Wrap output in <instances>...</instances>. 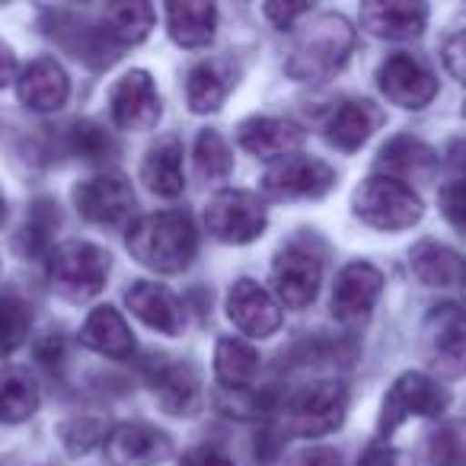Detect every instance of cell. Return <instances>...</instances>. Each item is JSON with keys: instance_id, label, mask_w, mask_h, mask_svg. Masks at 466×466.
Returning a JSON list of instances; mask_svg holds the SVG:
<instances>
[{"instance_id": "ee69618b", "label": "cell", "mask_w": 466, "mask_h": 466, "mask_svg": "<svg viewBox=\"0 0 466 466\" xmlns=\"http://www.w3.org/2000/svg\"><path fill=\"white\" fill-rule=\"evenodd\" d=\"M294 466H345V463H342V453L332 451V447H313V451L300 453L294 460Z\"/></svg>"}, {"instance_id": "bcb514c9", "label": "cell", "mask_w": 466, "mask_h": 466, "mask_svg": "<svg viewBox=\"0 0 466 466\" xmlns=\"http://www.w3.org/2000/svg\"><path fill=\"white\" fill-rule=\"evenodd\" d=\"M16 77V55L7 42L0 39V86H7Z\"/></svg>"}, {"instance_id": "44dd1931", "label": "cell", "mask_w": 466, "mask_h": 466, "mask_svg": "<svg viewBox=\"0 0 466 466\" xmlns=\"http://www.w3.org/2000/svg\"><path fill=\"white\" fill-rule=\"evenodd\" d=\"M131 313H135L141 323H147L150 329L163 332V336H179L182 326H186V310H182L179 298L169 291L167 285H157V281H137L125 294Z\"/></svg>"}, {"instance_id": "8d00e7d4", "label": "cell", "mask_w": 466, "mask_h": 466, "mask_svg": "<svg viewBox=\"0 0 466 466\" xmlns=\"http://www.w3.org/2000/svg\"><path fill=\"white\" fill-rule=\"evenodd\" d=\"M67 150L84 160H106L112 154V137L96 122H74L67 128Z\"/></svg>"}, {"instance_id": "d4e9b609", "label": "cell", "mask_w": 466, "mask_h": 466, "mask_svg": "<svg viewBox=\"0 0 466 466\" xmlns=\"http://www.w3.org/2000/svg\"><path fill=\"white\" fill-rule=\"evenodd\" d=\"M233 65L224 58H208L201 65H195L188 71L186 80V99L188 109L208 116V112H218L224 106L227 93L233 90Z\"/></svg>"}, {"instance_id": "5bb4252c", "label": "cell", "mask_w": 466, "mask_h": 466, "mask_svg": "<svg viewBox=\"0 0 466 466\" xmlns=\"http://www.w3.org/2000/svg\"><path fill=\"white\" fill-rule=\"evenodd\" d=\"M147 383L154 390L157 402L169 415H195L201 406V380L198 370L188 361H169L167 355H157L147 364Z\"/></svg>"}, {"instance_id": "277c9868", "label": "cell", "mask_w": 466, "mask_h": 466, "mask_svg": "<svg viewBox=\"0 0 466 466\" xmlns=\"http://www.w3.org/2000/svg\"><path fill=\"white\" fill-rule=\"evenodd\" d=\"M281 409V431L294 438H323L336 431L349 409V390L339 380H317L291 393Z\"/></svg>"}, {"instance_id": "f546056e", "label": "cell", "mask_w": 466, "mask_h": 466, "mask_svg": "<svg viewBox=\"0 0 466 466\" xmlns=\"http://www.w3.org/2000/svg\"><path fill=\"white\" fill-rule=\"evenodd\" d=\"M409 268H412V275L421 285L444 288V285L460 281L463 259H460L453 249H447L444 243L421 240L419 247H412V253H409Z\"/></svg>"}, {"instance_id": "c3c4849f", "label": "cell", "mask_w": 466, "mask_h": 466, "mask_svg": "<svg viewBox=\"0 0 466 466\" xmlns=\"http://www.w3.org/2000/svg\"><path fill=\"white\" fill-rule=\"evenodd\" d=\"M4 214H7V205H4V195H0V224H4Z\"/></svg>"}, {"instance_id": "7dc6e473", "label": "cell", "mask_w": 466, "mask_h": 466, "mask_svg": "<svg viewBox=\"0 0 466 466\" xmlns=\"http://www.w3.org/2000/svg\"><path fill=\"white\" fill-rule=\"evenodd\" d=\"M460 285H463V294H466V259H463V272H460Z\"/></svg>"}, {"instance_id": "83f0119b", "label": "cell", "mask_w": 466, "mask_h": 466, "mask_svg": "<svg viewBox=\"0 0 466 466\" xmlns=\"http://www.w3.org/2000/svg\"><path fill=\"white\" fill-rule=\"evenodd\" d=\"M141 179L160 198H176L186 186L182 179V144L176 137H163L147 150L141 163Z\"/></svg>"}, {"instance_id": "3957f363", "label": "cell", "mask_w": 466, "mask_h": 466, "mask_svg": "<svg viewBox=\"0 0 466 466\" xmlns=\"http://www.w3.org/2000/svg\"><path fill=\"white\" fill-rule=\"evenodd\" d=\"M109 253L90 240H65L48 249V279L65 300L84 304L96 298L109 279Z\"/></svg>"}, {"instance_id": "9c48e42d", "label": "cell", "mask_w": 466, "mask_h": 466, "mask_svg": "<svg viewBox=\"0 0 466 466\" xmlns=\"http://www.w3.org/2000/svg\"><path fill=\"white\" fill-rule=\"evenodd\" d=\"M74 205L90 224L122 227L135 211V188L122 173H96L74 186Z\"/></svg>"}, {"instance_id": "ba28073f", "label": "cell", "mask_w": 466, "mask_h": 466, "mask_svg": "<svg viewBox=\"0 0 466 466\" xmlns=\"http://www.w3.org/2000/svg\"><path fill=\"white\" fill-rule=\"evenodd\" d=\"M421 351L428 364L444 377L466 374V310L438 304L421 323Z\"/></svg>"}, {"instance_id": "7bdbcfd3", "label": "cell", "mask_w": 466, "mask_h": 466, "mask_svg": "<svg viewBox=\"0 0 466 466\" xmlns=\"http://www.w3.org/2000/svg\"><path fill=\"white\" fill-rule=\"evenodd\" d=\"M176 466H233V463L227 453L214 451V447H195V451H188Z\"/></svg>"}, {"instance_id": "5b68a950", "label": "cell", "mask_w": 466, "mask_h": 466, "mask_svg": "<svg viewBox=\"0 0 466 466\" xmlns=\"http://www.w3.org/2000/svg\"><path fill=\"white\" fill-rule=\"evenodd\" d=\"M355 214L374 230H390L400 233L406 227L419 224L421 220V198L412 192V186L400 179H390V176H368L361 186L355 188Z\"/></svg>"}, {"instance_id": "9a60e30c", "label": "cell", "mask_w": 466, "mask_h": 466, "mask_svg": "<svg viewBox=\"0 0 466 466\" xmlns=\"http://www.w3.org/2000/svg\"><path fill=\"white\" fill-rule=\"evenodd\" d=\"M319 281H323V266H319V259L310 249L288 247L272 262V285L285 307L300 310V307L313 304V298L319 291Z\"/></svg>"}, {"instance_id": "2e32d148", "label": "cell", "mask_w": 466, "mask_h": 466, "mask_svg": "<svg viewBox=\"0 0 466 466\" xmlns=\"http://www.w3.org/2000/svg\"><path fill=\"white\" fill-rule=\"evenodd\" d=\"M227 317L240 332L253 339H268L281 326V307L272 294L253 279H240L227 294Z\"/></svg>"}, {"instance_id": "4316f807", "label": "cell", "mask_w": 466, "mask_h": 466, "mask_svg": "<svg viewBox=\"0 0 466 466\" xmlns=\"http://www.w3.org/2000/svg\"><path fill=\"white\" fill-rule=\"evenodd\" d=\"M99 29L116 48L137 46L154 29V7L141 0H125V4H106L99 14Z\"/></svg>"}, {"instance_id": "7402d4cb", "label": "cell", "mask_w": 466, "mask_h": 466, "mask_svg": "<svg viewBox=\"0 0 466 466\" xmlns=\"http://www.w3.org/2000/svg\"><path fill=\"white\" fill-rule=\"evenodd\" d=\"M380 122H383V112L370 99H345L323 122V135L332 147L351 154V150H358L380 128Z\"/></svg>"}, {"instance_id": "d6a6232c", "label": "cell", "mask_w": 466, "mask_h": 466, "mask_svg": "<svg viewBox=\"0 0 466 466\" xmlns=\"http://www.w3.org/2000/svg\"><path fill=\"white\" fill-rule=\"evenodd\" d=\"M58 227V208L48 198H39L26 214V227L20 233V247L26 256H42L52 247V230Z\"/></svg>"}, {"instance_id": "4fadbf2b", "label": "cell", "mask_w": 466, "mask_h": 466, "mask_svg": "<svg viewBox=\"0 0 466 466\" xmlns=\"http://www.w3.org/2000/svg\"><path fill=\"white\" fill-rule=\"evenodd\" d=\"M332 186H336V169L304 154L279 160L262 176V188L275 198H323Z\"/></svg>"}, {"instance_id": "74e56055", "label": "cell", "mask_w": 466, "mask_h": 466, "mask_svg": "<svg viewBox=\"0 0 466 466\" xmlns=\"http://www.w3.org/2000/svg\"><path fill=\"white\" fill-rule=\"evenodd\" d=\"M214 402L220 406V412L237 415V419H259V415L275 412L268 396H256L253 390H220L214 396Z\"/></svg>"}, {"instance_id": "e575fe53", "label": "cell", "mask_w": 466, "mask_h": 466, "mask_svg": "<svg viewBox=\"0 0 466 466\" xmlns=\"http://www.w3.org/2000/svg\"><path fill=\"white\" fill-rule=\"evenodd\" d=\"M428 463L431 466H466V421L441 425L428 438Z\"/></svg>"}, {"instance_id": "cb8c5ba5", "label": "cell", "mask_w": 466, "mask_h": 466, "mask_svg": "<svg viewBox=\"0 0 466 466\" xmlns=\"http://www.w3.org/2000/svg\"><path fill=\"white\" fill-rule=\"evenodd\" d=\"M80 345L96 355L116 358V361L135 355V336L116 307H96L86 317V323L80 326Z\"/></svg>"}, {"instance_id": "8992f818", "label": "cell", "mask_w": 466, "mask_h": 466, "mask_svg": "<svg viewBox=\"0 0 466 466\" xmlns=\"http://www.w3.org/2000/svg\"><path fill=\"white\" fill-rule=\"evenodd\" d=\"M447 406H451V393H447L444 383H438L428 374H419V370H406V374L396 377L393 387L383 396L377 428H380L383 438H390L402 421L438 419Z\"/></svg>"}, {"instance_id": "b9f144b4", "label": "cell", "mask_w": 466, "mask_h": 466, "mask_svg": "<svg viewBox=\"0 0 466 466\" xmlns=\"http://www.w3.org/2000/svg\"><path fill=\"white\" fill-rule=\"evenodd\" d=\"M358 466H406V457L400 451H393L390 444H383V441H377V444H370L361 453Z\"/></svg>"}, {"instance_id": "d6986e66", "label": "cell", "mask_w": 466, "mask_h": 466, "mask_svg": "<svg viewBox=\"0 0 466 466\" xmlns=\"http://www.w3.org/2000/svg\"><path fill=\"white\" fill-rule=\"evenodd\" d=\"M237 141L243 150H249L259 160H288L300 150L304 144V128H298L288 118H272V116H256L247 118L237 131Z\"/></svg>"}, {"instance_id": "8fae6325", "label": "cell", "mask_w": 466, "mask_h": 466, "mask_svg": "<svg viewBox=\"0 0 466 466\" xmlns=\"http://www.w3.org/2000/svg\"><path fill=\"white\" fill-rule=\"evenodd\" d=\"M106 460L109 466H160L173 457V441L167 431L147 421H122L106 434Z\"/></svg>"}, {"instance_id": "603a6c76", "label": "cell", "mask_w": 466, "mask_h": 466, "mask_svg": "<svg viewBox=\"0 0 466 466\" xmlns=\"http://www.w3.org/2000/svg\"><path fill=\"white\" fill-rule=\"evenodd\" d=\"M377 167L387 169L390 179L400 182H431L434 173H438V154H434L428 144H421L419 137L409 135H396L393 141H387L380 147V157H377Z\"/></svg>"}, {"instance_id": "7a4b0ae2", "label": "cell", "mask_w": 466, "mask_h": 466, "mask_svg": "<svg viewBox=\"0 0 466 466\" xmlns=\"http://www.w3.org/2000/svg\"><path fill=\"white\" fill-rule=\"evenodd\" d=\"M355 48V26L339 14H319L298 33L288 55V74L304 84L336 77Z\"/></svg>"}, {"instance_id": "60d3db41", "label": "cell", "mask_w": 466, "mask_h": 466, "mask_svg": "<svg viewBox=\"0 0 466 466\" xmlns=\"http://www.w3.org/2000/svg\"><path fill=\"white\" fill-rule=\"evenodd\" d=\"M262 14H266L279 29H291L298 16L310 14V4H266V7H262Z\"/></svg>"}, {"instance_id": "f6af8a7d", "label": "cell", "mask_w": 466, "mask_h": 466, "mask_svg": "<svg viewBox=\"0 0 466 466\" xmlns=\"http://www.w3.org/2000/svg\"><path fill=\"white\" fill-rule=\"evenodd\" d=\"M447 167H451L453 179H466V141H451L447 144Z\"/></svg>"}, {"instance_id": "4dcf8cb0", "label": "cell", "mask_w": 466, "mask_h": 466, "mask_svg": "<svg viewBox=\"0 0 466 466\" xmlns=\"http://www.w3.org/2000/svg\"><path fill=\"white\" fill-rule=\"evenodd\" d=\"M39 409V383L26 368L0 370V421L20 425Z\"/></svg>"}, {"instance_id": "f1b7e54d", "label": "cell", "mask_w": 466, "mask_h": 466, "mask_svg": "<svg viewBox=\"0 0 466 466\" xmlns=\"http://www.w3.org/2000/svg\"><path fill=\"white\" fill-rule=\"evenodd\" d=\"M214 374L224 390H249L259 377V351L243 339H220L214 349Z\"/></svg>"}, {"instance_id": "6da1fadb", "label": "cell", "mask_w": 466, "mask_h": 466, "mask_svg": "<svg viewBox=\"0 0 466 466\" xmlns=\"http://www.w3.org/2000/svg\"><path fill=\"white\" fill-rule=\"evenodd\" d=\"M128 253L144 268L160 275H176L192 266L198 253V233L186 211H154L128 227Z\"/></svg>"}, {"instance_id": "ac0fdd59", "label": "cell", "mask_w": 466, "mask_h": 466, "mask_svg": "<svg viewBox=\"0 0 466 466\" xmlns=\"http://www.w3.org/2000/svg\"><path fill=\"white\" fill-rule=\"evenodd\" d=\"M428 7L409 0H370L361 4V26L377 39L409 42L425 33Z\"/></svg>"}, {"instance_id": "d590c367", "label": "cell", "mask_w": 466, "mask_h": 466, "mask_svg": "<svg viewBox=\"0 0 466 466\" xmlns=\"http://www.w3.org/2000/svg\"><path fill=\"white\" fill-rule=\"evenodd\" d=\"M58 434H61V444L71 453H86V451H93L99 441L106 444L109 425H106V419H96V415H74V419L61 421Z\"/></svg>"}, {"instance_id": "ffe728a7", "label": "cell", "mask_w": 466, "mask_h": 466, "mask_svg": "<svg viewBox=\"0 0 466 466\" xmlns=\"http://www.w3.org/2000/svg\"><path fill=\"white\" fill-rule=\"evenodd\" d=\"M20 103L33 112H58L71 96V80L55 58H35L16 77Z\"/></svg>"}, {"instance_id": "836d02e7", "label": "cell", "mask_w": 466, "mask_h": 466, "mask_svg": "<svg viewBox=\"0 0 466 466\" xmlns=\"http://www.w3.org/2000/svg\"><path fill=\"white\" fill-rule=\"evenodd\" d=\"M195 169L201 179H224L233 169V154L214 128H205L195 141Z\"/></svg>"}, {"instance_id": "7c38bea8", "label": "cell", "mask_w": 466, "mask_h": 466, "mask_svg": "<svg viewBox=\"0 0 466 466\" xmlns=\"http://www.w3.org/2000/svg\"><path fill=\"white\" fill-rule=\"evenodd\" d=\"M112 122L125 131H147L160 122V93L147 71H128L109 90Z\"/></svg>"}, {"instance_id": "484cf974", "label": "cell", "mask_w": 466, "mask_h": 466, "mask_svg": "<svg viewBox=\"0 0 466 466\" xmlns=\"http://www.w3.org/2000/svg\"><path fill=\"white\" fill-rule=\"evenodd\" d=\"M169 35L182 48H208L218 33V7L208 0H179L167 4Z\"/></svg>"}, {"instance_id": "52a82bcc", "label": "cell", "mask_w": 466, "mask_h": 466, "mask_svg": "<svg viewBox=\"0 0 466 466\" xmlns=\"http://www.w3.org/2000/svg\"><path fill=\"white\" fill-rule=\"evenodd\" d=\"M205 224L211 230V237L233 247H243V243L259 240L266 233V208L256 198L253 192H243V188H224L218 192L205 208Z\"/></svg>"}, {"instance_id": "681fc988", "label": "cell", "mask_w": 466, "mask_h": 466, "mask_svg": "<svg viewBox=\"0 0 466 466\" xmlns=\"http://www.w3.org/2000/svg\"><path fill=\"white\" fill-rule=\"evenodd\" d=\"M463 116H466V106H463Z\"/></svg>"}, {"instance_id": "30bf717a", "label": "cell", "mask_w": 466, "mask_h": 466, "mask_svg": "<svg viewBox=\"0 0 466 466\" xmlns=\"http://www.w3.org/2000/svg\"><path fill=\"white\" fill-rule=\"evenodd\" d=\"M377 84L400 109H425L438 96V77L409 52L390 55L377 71Z\"/></svg>"}, {"instance_id": "1f68e13d", "label": "cell", "mask_w": 466, "mask_h": 466, "mask_svg": "<svg viewBox=\"0 0 466 466\" xmlns=\"http://www.w3.org/2000/svg\"><path fill=\"white\" fill-rule=\"evenodd\" d=\"M29 329H33V310H29V304L14 298V294H4L0 298V358L14 355L29 339Z\"/></svg>"}, {"instance_id": "e0dca14e", "label": "cell", "mask_w": 466, "mask_h": 466, "mask_svg": "<svg viewBox=\"0 0 466 466\" xmlns=\"http://www.w3.org/2000/svg\"><path fill=\"white\" fill-rule=\"evenodd\" d=\"M380 294H383V275L370 262H349L336 279L332 317L339 323H358V319H364L374 310Z\"/></svg>"}, {"instance_id": "f35d334b", "label": "cell", "mask_w": 466, "mask_h": 466, "mask_svg": "<svg viewBox=\"0 0 466 466\" xmlns=\"http://www.w3.org/2000/svg\"><path fill=\"white\" fill-rule=\"evenodd\" d=\"M441 211L460 233H466V179H453L441 188Z\"/></svg>"}, {"instance_id": "ab89813d", "label": "cell", "mask_w": 466, "mask_h": 466, "mask_svg": "<svg viewBox=\"0 0 466 466\" xmlns=\"http://www.w3.org/2000/svg\"><path fill=\"white\" fill-rule=\"evenodd\" d=\"M444 67L466 86V29L444 42Z\"/></svg>"}]
</instances>
